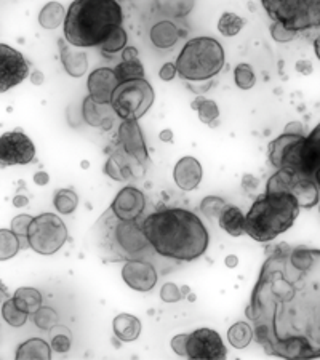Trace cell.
I'll list each match as a JSON object with an SVG mask.
<instances>
[{
  "instance_id": "obj_1",
  "label": "cell",
  "mask_w": 320,
  "mask_h": 360,
  "mask_svg": "<svg viewBox=\"0 0 320 360\" xmlns=\"http://www.w3.org/2000/svg\"><path fill=\"white\" fill-rule=\"evenodd\" d=\"M245 316L267 356L320 357V250L274 248L261 266Z\"/></svg>"
},
{
  "instance_id": "obj_2",
  "label": "cell",
  "mask_w": 320,
  "mask_h": 360,
  "mask_svg": "<svg viewBox=\"0 0 320 360\" xmlns=\"http://www.w3.org/2000/svg\"><path fill=\"white\" fill-rule=\"evenodd\" d=\"M141 226L155 253L164 258L194 261L210 243L202 219L184 208H164L144 218Z\"/></svg>"
},
{
  "instance_id": "obj_3",
  "label": "cell",
  "mask_w": 320,
  "mask_h": 360,
  "mask_svg": "<svg viewBox=\"0 0 320 360\" xmlns=\"http://www.w3.org/2000/svg\"><path fill=\"white\" fill-rule=\"evenodd\" d=\"M89 243L104 263H119V261L127 263L133 259L149 261L155 253L144 234L141 223H138V219L117 217L113 207H109L93 224Z\"/></svg>"
},
{
  "instance_id": "obj_4",
  "label": "cell",
  "mask_w": 320,
  "mask_h": 360,
  "mask_svg": "<svg viewBox=\"0 0 320 360\" xmlns=\"http://www.w3.org/2000/svg\"><path fill=\"white\" fill-rule=\"evenodd\" d=\"M122 22L124 13L117 0H74L64 20V37L79 49L100 46Z\"/></svg>"
},
{
  "instance_id": "obj_5",
  "label": "cell",
  "mask_w": 320,
  "mask_h": 360,
  "mask_svg": "<svg viewBox=\"0 0 320 360\" xmlns=\"http://www.w3.org/2000/svg\"><path fill=\"white\" fill-rule=\"evenodd\" d=\"M300 203L283 191H266L253 202L245 217V234L256 242H271L292 228L300 214Z\"/></svg>"
},
{
  "instance_id": "obj_6",
  "label": "cell",
  "mask_w": 320,
  "mask_h": 360,
  "mask_svg": "<svg viewBox=\"0 0 320 360\" xmlns=\"http://www.w3.org/2000/svg\"><path fill=\"white\" fill-rule=\"evenodd\" d=\"M224 50L213 37L191 39L177 58L178 74L191 82H203L219 74L224 66Z\"/></svg>"
},
{
  "instance_id": "obj_7",
  "label": "cell",
  "mask_w": 320,
  "mask_h": 360,
  "mask_svg": "<svg viewBox=\"0 0 320 360\" xmlns=\"http://www.w3.org/2000/svg\"><path fill=\"white\" fill-rule=\"evenodd\" d=\"M261 5L272 21L292 31L320 29V0H261Z\"/></svg>"
},
{
  "instance_id": "obj_8",
  "label": "cell",
  "mask_w": 320,
  "mask_h": 360,
  "mask_svg": "<svg viewBox=\"0 0 320 360\" xmlns=\"http://www.w3.org/2000/svg\"><path fill=\"white\" fill-rule=\"evenodd\" d=\"M154 96L153 86L146 79H135L119 84L110 104L122 120H139L153 106Z\"/></svg>"
},
{
  "instance_id": "obj_9",
  "label": "cell",
  "mask_w": 320,
  "mask_h": 360,
  "mask_svg": "<svg viewBox=\"0 0 320 360\" xmlns=\"http://www.w3.org/2000/svg\"><path fill=\"white\" fill-rule=\"evenodd\" d=\"M66 239V226H64L63 219L58 218L53 213L39 214L37 218L32 219L31 226H29V248H32L39 255L49 257V255L56 253L64 245Z\"/></svg>"
},
{
  "instance_id": "obj_10",
  "label": "cell",
  "mask_w": 320,
  "mask_h": 360,
  "mask_svg": "<svg viewBox=\"0 0 320 360\" xmlns=\"http://www.w3.org/2000/svg\"><path fill=\"white\" fill-rule=\"evenodd\" d=\"M269 162L277 170H288L307 175L306 136L282 133L269 143Z\"/></svg>"
},
{
  "instance_id": "obj_11",
  "label": "cell",
  "mask_w": 320,
  "mask_h": 360,
  "mask_svg": "<svg viewBox=\"0 0 320 360\" xmlns=\"http://www.w3.org/2000/svg\"><path fill=\"white\" fill-rule=\"evenodd\" d=\"M266 191H283L298 200L301 208L317 205L320 191L309 176L288 170H277L266 184Z\"/></svg>"
},
{
  "instance_id": "obj_12",
  "label": "cell",
  "mask_w": 320,
  "mask_h": 360,
  "mask_svg": "<svg viewBox=\"0 0 320 360\" xmlns=\"http://www.w3.org/2000/svg\"><path fill=\"white\" fill-rule=\"evenodd\" d=\"M36 158V146L25 133L10 131L0 138V164L2 167L26 165Z\"/></svg>"
},
{
  "instance_id": "obj_13",
  "label": "cell",
  "mask_w": 320,
  "mask_h": 360,
  "mask_svg": "<svg viewBox=\"0 0 320 360\" xmlns=\"http://www.w3.org/2000/svg\"><path fill=\"white\" fill-rule=\"evenodd\" d=\"M228 351L221 336L210 328H199L188 335V359L219 360L226 359Z\"/></svg>"
},
{
  "instance_id": "obj_14",
  "label": "cell",
  "mask_w": 320,
  "mask_h": 360,
  "mask_svg": "<svg viewBox=\"0 0 320 360\" xmlns=\"http://www.w3.org/2000/svg\"><path fill=\"white\" fill-rule=\"evenodd\" d=\"M29 75V65L20 51L0 45V91L5 93L21 84Z\"/></svg>"
},
{
  "instance_id": "obj_15",
  "label": "cell",
  "mask_w": 320,
  "mask_h": 360,
  "mask_svg": "<svg viewBox=\"0 0 320 360\" xmlns=\"http://www.w3.org/2000/svg\"><path fill=\"white\" fill-rule=\"evenodd\" d=\"M119 148L124 149L128 155L136 159L141 165H146L149 162V154L146 148V141H144L141 127H139L138 120L127 119L122 120L119 127Z\"/></svg>"
},
{
  "instance_id": "obj_16",
  "label": "cell",
  "mask_w": 320,
  "mask_h": 360,
  "mask_svg": "<svg viewBox=\"0 0 320 360\" xmlns=\"http://www.w3.org/2000/svg\"><path fill=\"white\" fill-rule=\"evenodd\" d=\"M122 277L130 288L136 292H151L157 283V271L151 261L133 259L127 261Z\"/></svg>"
},
{
  "instance_id": "obj_17",
  "label": "cell",
  "mask_w": 320,
  "mask_h": 360,
  "mask_svg": "<svg viewBox=\"0 0 320 360\" xmlns=\"http://www.w3.org/2000/svg\"><path fill=\"white\" fill-rule=\"evenodd\" d=\"M119 79L115 75L114 69L100 68L90 74L87 80V89L90 91V96L100 104H110L115 89L119 86Z\"/></svg>"
},
{
  "instance_id": "obj_18",
  "label": "cell",
  "mask_w": 320,
  "mask_h": 360,
  "mask_svg": "<svg viewBox=\"0 0 320 360\" xmlns=\"http://www.w3.org/2000/svg\"><path fill=\"white\" fill-rule=\"evenodd\" d=\"M110 207L120 218L138 219L143 214L144 207H146V197L139 189L133 188V186H127V188L119 191Z\"/></svg>"
},
{
  "instance_id": "obj_19",
  "label": "cell",
  "mask_w": 320,
  "mask_h": 360,
  "mask_svg": "<svg viewBox=\"0 0 320 360\" xmlns=\"http://www.w3.org/2000/svg\"><path fill=\"white\" fill-rule=\"evenodd\" d=\"M138 167L144 168V165L139 164L136 159H133L124 149L119 148V150H115V153H113V155L108 159L104 172H106L108 176L115 179V181H128V179H132L133 176L136 178L143 175L144 172H138Z\"/></svg>"
},
{
  "instance_id": "obj_20",
  "label": "cell",
  "mask_w": 320,
  "mask_h": 360,
  "mask_svg": "<svg viewBox=\"0 0 320 360\" xmlns=\"http://www.w3.org/2000/svg\"><path fill=\"white\" fill-rule=\"evenodd\" d=\"M115 111L113 104H100L89 95L82 103V117L93 129H101L104 131L110 130L114 125Z\"/></svg>"
},
{
  "instance_id": "obj_21",
  "label": "cell",
  "mask_w": 320,
  "mask_h": 360,
  "mask_svg": "<svg viewBox=\"0 0 320 360\" xmlns=\"http://www.w3.org/2000/svg\"><path fill=\"white\" fill-rule=\"evenodd\" d=\"M174 183L181 191H194L202 181V165L196 158H183L173 170Z\"/></svg>"
},
{
  "instance_id": "obj_22",
  "label": "cell",
  "mask_w": 320,
  "mask_h": 360,
  "mask_svg": "<svg viewBox=\"0 0 320 360\" xmlns=\"http://www.w3.org/2000/svg\"><path fill=\"white\" fill-rule=\"evenodd\" d=\"M58 45H60L61 49L60 56L66 72L75 79L82 77V75L87 72V69H89V60H87L85 51H74L71 46H69L71 44L68 45L64 40H60Z\"/></svg>"
},
{
  "instance_id": "obj_23",
  "label": "cell",
  "mask_w": 320,
  "mask_h": 360,
  "mask_svg": "<svg viewBox=\"0 0 320 360\" xmlns=\"http://www.w3.org/2000/svg\"><path fill=\"white\" fill-rule=\"evenodd\" d=\"M307 175L320 191V124L306 136Z\"/></svg>"
},
{
  "instance_id": "obj_24",
  "label": "cell",
  "mask_w": 320,
  "mask_h": 360,
  "mask_svg": "<svg viewBox=\"0 0 320 360\" xmlns=\"http://www.w3.org/2000/svg\"><path fill=\"white\" fill-rule=\"evenodd\" d=\"M149 37L157 49H170L181 37V31L170 21H160L151 29Z\"/></svg>"
},
{
  "instance_id": "obj_25",
  "label": "cell",
  "mask_w": 320,
  "mask_h": 360,
  "mask_svg": "<svg viewBox=\"0 0 320 360\" xmlns=\"http://www.w3.org/2000/svg\"><path fill=\"white\" fill-rule=\"evenodd\" d=\"M113 328L115 336H117L120 341L130 342L135 341L139 333H141V322H139L138 317L132 314H119L114 319Z\"/></svg>"
},
{
  "instance_id": "obj_26",
  "label": "cell",
  "mask_w": 320,
  "mask_h": 360,
  "mask_svg": "<svg viewBox=\"0 0 320 360\" xmlns=\"http://www.w3.org/2000/svg\"><path fill=\"white\" fill-rule=\"evenodd\" d=\"M219 226L221 229L228 232L232 237H238L245 234V217L241 208L237 207H226V210L221 213L219 217Z\"/></svg>"
},
{
  "instance_id": "obj_27",
  "label": "cell",
  "mask_w": 320,
  "mask_h": 360,
  "mask_svg": "<svg viewBox=\"0 0 320 360\" xmlns=\"http://www.w3.org/2000/svg\"><path fill=\"white\" fill-rule=\"evenodd\" d=\"M16 359L27 360V359H36V360H49L51 359V349L46 345V341L40 338H32L18 347L16 351Z\"/></svg>"
},
{
  "instance_id": "obj_28",
  "label": "cell",
  "mask_w": 320,
  "mask_h": 360,
  "mask_svg": "<svg viewBox=\"0 0 320 360\" xmlns=\"http://www.w3.org/2000/svg\"><path fill=\"white\" fill-rule=\"evenodd\" d=\"M68 11L64 10L60 2H49L45 7L40 10L39 22L44 29H56L61 26V22L66 20Z\"/></svg>"
},
{
  "instance_id": "obj_29",
  "label": "cell",
  "mask_w": 320,
  "mask_h": 360,
  "mask_svg": "<svg viewBox=\"0 0 320 360\" xmlns=\"http://www.w3.org/2000/svg\"><path fill=\"white\" fill-rule=\"evenodd\" d=\"M13 298L15 303L18 304L23 311H26L27 314H36L40 307H42V295H40V292L36 288H18Z\"/></svg>"
},
{
  "instance_id": "obj_30",
  "label": "cell",
  "mask_w": 320,
  "mask_h": 360,
  "mask_svg": "<svg viewBox=\"0 0 320 360\" xmlns=\"http://www.w3.org/2000/svg\"><path fill=\"white\" fill-rule=\"evenodd\" d=\"M253 327H250L245 322H237L232 325L228 330V340L231 346H234L236 349H243L250 345V341L253 340Z\"/></svg>"
},
{
  "instance_id": "obj_31",
  "label": "cell",
  "mask_w": 320,
  "mask_h": 360,
  "mask_svg": "<svg viewBox=\"0 0 320 360\" xmlns=\"http://www.w3.org/2000/svg\"><path fill=\"white\" fill-rule=\"evenodd\" d=\"M114 72L117 75L120 84L128 82V80L144 79V68L138 58H135V60H122L120 65L114 69Z\"/></svg>"
},
{
  "instance_id": "obj_32",
  "label": "cell",
  "mask_w": 320,
  "mask_h": 360,
  "mask_svg": "<svg viewBox=\"0 0 320 360\" xmlns=\"http://www.w3.org/2000/svg\"><path fill=\"white\" fill-rule=\"evenodd\" d=\"M21 250V242L13 231H0V259L7 261L13 258Z\"/></svg>"
},
{
  "instance_id": "obj_33",
  "label": "cell",
  "mask_w": 320,
  "mask_h": 360,
  "mask_svg": "<svg viewBox=\"0 0 320 360\" xmlns=\"http://www.w3.org/2000/svg\"><path fill=\"white\" fill-rule=\"evenodd\" d=\"M127 40V31L122 26H119L109 34V37L100 45V49L104 55H115L125 49Z\"/></svg>"
},
{
  "instance_id": "obj_34",
  "label": "cell",
  "mask_w": 320,
  "mask_h": 360,
  "mask_svg": "<svg viewBox=\"0 0 320 360\" xmlns=\"http://www.w3.org/2000/svg\"><path fill=\"white\" fill-rule=\"evenodd\" d=\"M53 205L61 214H71L79 205V197L72 189H60L55 193Z\"/></svg>"
},
{
  "instance_id": "obj_35",
  "label": "cell",
  "mask_w": 320,
  "mask_h": 360,
  "mask_svg": "<svg viewBox=\"0 0 320 360\" xmlns=\"http://www.w3.org/2000/svg\"><path fill=\"white\" fill-rule=\"evenodd\" d=\"M27 312L15 303V298L7 300L2 306V317L11 327H23L27 322Z\"/></svg>"
},
{
  "instance_id": "obj_36",
  "label": "cell",
  "mask_w": 320,
  "mask_h": 360,
  "mask_svg": "<svg viewBox=\"0 0 320 360\" xmlns=\"http://www.w3.org/2000/svg\"><path fill=\"white\" fill-rule=\"evenodd\" d=\"M192 109L197 111L199 119L200 122H203V124H212V122L217 120L219 115V109L217 106V103L213 100H207V98L203 96L196 98L194 103H192Z\"/></svg>"
},
{
  "instance_id": "obj_37",
  "label": "cell",
  "mask_w": 320,
  "mask_h": 360,
  "mask_svg": "<svg viewBox=\"0 0 320 360\" xmlns=\"http://www.w3.org/2000/svg\"><path fill=\"white\" fill-rule=\"evenodd\" d=\"M245 26V21H243L241 16H237L231 11H226V13L221 15L218 21V31L223 34L224 37H234L238 32L242 31V27Z\"/></svg>"
},
{
  "instance_id": "obj_38",
  "label": "cell",
  "mask_w": 320,
  "mask_h": 360,
  "mask_svg": "<svg viewBox=\"0 0 320 360\" xmlns=\"http://www.w3.org/2000/svg\"><path fill=\"white\" fill-rule=\"evenodd\" d=\"M234 80L238 89L242 90L253 89L256 84L253 68L247 65V63H241V65H237V68L234 69Z\"/></svg>"
},
{
  "instance_id": "obj_39",
  "label": "cell",
  "mask_w": 320,
  "mask_h": 360,
  "mask_svg": "<svg viewBox=\"0 0 320 360\" xmlns=\"http://www.w3.org/2000/svg\"><path fill=\"white\" fill-rule=\"evenodd\" d=\"M228 203H226L221 197L217 195H208L200 203V212L205 214L207 218H219L221 213L226 210Z\"/></svg>"
},
{
  "instance_id": "obj_40",
  "label": "cell",
  "mask_w": 320,
  "mask_h": 360,
  "mask_svg": "<svg viewBox=\"0 0 320 360\" xmlns=\"http://www.w3.org/2000/svg\"><path fill=\"white\" fill-rule=\"evenodd\" d=\"M32 219L29 214H20V217H15L13 221H11V231L18 236V239L21 242V248H27L29 247V240H27V232H29V226H31Z\"/></svg>"
},
{
  "instance_id": "obj_41",
  "label": "cell",
  "mask_w": 320,
  "mask_h": 360,
  "mask_svg": "<svg viewBox=\"0 0 320 360\" xmlns=\"http://www.w3.org/2000/svg\"><path fill=\"white\" fill-rule=\"evenodd\" d=\"M34 316V323L42 330H51L58 323V314L51 307H40Z\"/></svg>"
},
{
  "instance_id": "obj_42",
  "label": "cell",
  "mask_w": 320,
  "mask_h": 360,
  "mask_svg": "<svg viewBox=\"0 0 320 360\" xmlns=\"http://www.w3.org/2000/svg\"><path fill=\"white\" fill-rule=\"evenodd\" d=\"M296 31H292V29L285 27L282 22H272L271 26V36L272 39L276 40V42H281V44H285V42H292V40L296 37Z\"/></svg>"
},
{
  "instance_id": "obj_43",
  "label": "cell",
  "mask_w": 320,
  "mask_h": 360,
  "mask_svg": "<svg viewBox=\"0 0 320 360\" xmlns=\"http://www.w3.org/2000/svg\"><path fill=\"white\" fill-rule=\"evenodd\" d=\"M160 298L162 301H165V303H178V301L183 298L181 288H178L174 283H165L160 290Z\"/></svg>"
},
{
  "instance_id": "obj_44",
  "label": "cell",
  "mask_w": 320,
  "mask_h": 360,
  "mask_svg": "<svg viewBox=\"0 0 320 360\" xmlns=\"http://www.w3.org/2000/svg\"><path fill=\"white\" fill-rule=\"evenodd\" d=\"M68 333H69V330H66L64 333L53 336V341H51V347H53L56 352H68L69 347H71V338H69Z\"/></svg>"
},
{
  "instance_id": "obj_45",
  "label": "cell",
  "mask_w": 320,
  "mask_h": 360,
  "mask_svg": "<svg viewBox=\"0 0 320 360\" xmlns=\"http://www.w3.org/2000/svg\"><path fill=\"white\" fill-rule=\"evenodd\" d=\"M172 349L181 357H188V335H178L172 340Z\"/></svg>"
},
{
  "instance_id": "obj_46",
  "label": "cell",
  "mask_w": 320,
  "mask_h": 360,
  "mask_svg": "<svg viewBox=\"0 0 320 360\" xmlns=\"http://www.w3.org/2000/svg\"><path fill=\"white\" fill-rule=\"evenodd\" d=\"M177 72H178V69H177V65H174V63H165V65L160 68L159 75H160L162 80L168 82V80H173V77L177 75Z\"/></svg>"
},
{
  "instance_id": "obj_47",
  "label": "cell",
  "mask_w": 320,
  "mask_h": 360,
  "mask_svg": "<svg viewBox=\"0 0 320 360\" xmlns=\"http://www.w3.org/2000/svg\"><path fill=\"white\" fill-rule=\"evenodd\" d=\"M283 133H290V135H305V127L301 122H290L285 125Z\"/></svg>"
},
{
  "instance_id": "obj_48",
  "label": "cell",
  "mask_w": 320,
  "mask_h": 360,
  "mask_svg": "<svg viewBox=\"0 0 320 360\" xmlns=\"http://www.w3.org/2000/svg\"><path fill=\"white\" fill-rule=\"evenodd\" d=\"M32 181L37 186H45V184H49L50 176H49V173H45V172H37L36 175H34Z\"/></svg>"
},
{
  "instance_id": "obj_49",
  "label": "cell",
  "mask_w": 320,
  "mask_h": 360,
  "mask_svg": "<svg viewBox=\"0 0 320 360\" xmlns=\"http://www.w3.org/2000/svg\"><path fill=\"white\" fill-rule=\"evenodd\" d=\"M135 58H138V50L135 46H125L122 50V60H135Z\"/></svg>"
},
{
  "instance_id": "obj_50",
  "label": "cell",
  "mask_w": 320,
  "mask_h": 360,
  "mask_svg": "<svg viewBox=\"0 0 320 360\" xmlns=\"http://www.w3.org/2000/svg\"><path fill=\"white\" fill-rule=\"evenodd\" d=\"M296 71L305 75H309L312 72V65L309 61H298V65H296Z\"/></svg>"
},
{
  "instance_id": "obj_51",
  "label": "cell",
  "mask_w": 320,
  "mask_h": 360,
  "mask_svg": "<svg viewBox=\"0 0 320 360\" xmlns=\"http://www.w3.org/2000/svg\"><path fill=\"white\" fill-rule=\"evenodd\" d=\"M29 203V199L26 195H15V199H13V205L15 207H18V208H23V207H26Z\"/></svg>"
},
{
  "instance_id": "obj_52",
  "label": "cell",
  "mask_w": 320,
  "mask_h": 360,
  "mask_svg": "<svg viewBox=\"0 0 320 360\" xmlns=\"http://www.w3.org/2000/svg\"><path fill=\"white\" fill-rule=\"evenodd\" d=\"M44 80H45V77H44L42 72H40V71H34V72H32V75H31V82H32L34 85H42Z\"/></svg>"
},
{
  "instance_id": "obj_53",
  "label": "cell",
  "mask_w": 320,
  "mask_h": 360,
  "mask_svg": "<svg viewBox=\"0 0 320 360\" xmlns=\"http://www.w3.org/2000/svg\"><path fill=\"white\" fill-rule=\"evenodd\" d=\"M226 266H228V268H236L237 266V263H238V259H237V257H234V255H229L228 258H226Z\"/></svg>"
},
{
  "instance_id": "obj_54",
  "label": "cell",
  "mask_w": 320,
  "mask_h": 360,
  "mask_svg": "<svg viewBox=\"0 0 320 360\" xmlns=\"http://www.w3.org/2000/svg\"><path fill=\"white\" fill-rule=\"evenodd\" d=\"M160 139L165 143H170V141H173V133L170 130H164L160 133Z\"/></svg>"
},
{
  "instance_id": "obj_55",
  "label": "cell",
  "mask_w": 320,
  "mask_h": 360,
  "mask_svg": "<svg viewBox=\"0 0 320 360\" xmlns=\"http://www.w3.org/2000/svg\"><path fill=\"white\" fill-rule=\"evenodd\" d=\"M314 50H316V56L320 60V36L314 40Z\"/></svg>"
},
{
  "instance_id": "obj_56",
  "label": "cell",
  "mask_w": 320,
  "mask_h": 360,
  "mask_svg": "<svg viewBox=\"0 0 320 360\" xmlns=\"http://www.w3.org/2000/svg\"><path fill=\"white\" fill-rule=\"evenodd\" d=\"M181 293H183V296H188L189 295V287H183Z\"/></svg>"
},
{
  "instance_id": "obj_57",
  "label": "cell",
  "mask_w": 320,
  "mask_h": 360,
  "mask_svg": "<svg viewBox=\"0 0 320 360\" xmlns=\"http://www.w3.org/2000/svg\"><path fill=\"white\" fill-rule=\"evenodd\" d=\"M319 212H320V208H319Z\"/></svg>"
}]
</instances>
